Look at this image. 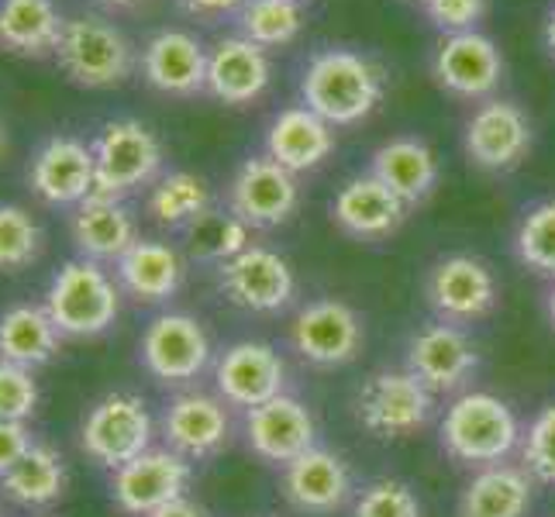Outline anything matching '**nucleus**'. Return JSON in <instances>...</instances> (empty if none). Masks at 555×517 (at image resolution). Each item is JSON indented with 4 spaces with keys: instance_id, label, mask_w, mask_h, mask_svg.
Listing matches in <instances>:
<instances>
[{
    "instance_id": "1",
    "label": "nucleus",
    "mask_w": 555,
    "mask_h": 517,
    "mask_svg": "<svg viewBox=\"0 0 555 517\" xmlns=\"http://www.w3.org/2000/svg\"><path fill=\"white\" fill-rule=\"evenodd\" d=\"M304 107L332 128L370 118L383 98V73L373 60L352 49H324L308 63L300 80Z\"/></svg>"
},
{
    "instance_id": "2",
    "label": "nucleus",
    "mask_w": 555,
    "mask_h": 517,
    "mask_svg": "<svg viewBox=\"0 0 555 517\" xmlns=\"http://www.w3.org/2000/svg\"><path fill=\"white\" fill-rule=\"evenodd\" d=\"M442 445L469 466H496L521 445V425L501 397L469 390L442 417Z\"/></svg>"
},
{
    "instance_id": "3",
    "label": "nucleus",
    "mask_w": 555,
    "mask_h": 517,
    "mask_svg": "<svg viewBox=\"0 0 555 517\" xmlns=\"http://www.w3.org/2000/svg\"><path fill=\"white\" fill-rule=\"evenodd\" d=\"M46 311L66 338H93L107 332L121 311L118 283L101 270V262L73 259L52 276Z\"/></svg>"
},
{
    "instance_id": "4",
    "label": "nucleus",
    "mask_w": 555,
    "mask_h": 517,
    "mask_svg": "<svg viewBox=\"0 0 555 517\" xmlns=\"http://www.w3.org/2000/svg\"><path fill=\"white\" fill-rule=\"evenodd\" d=\"M93 159H98V190L93 194L121 201L131 190L152 183L163 169V142L156 131L135 118H118L101 128L93 139Z\"/></svg>"
},
{
    "instance_id": "5",
    "label": "nucleus",
    "mask_w": 555,
    "mask_h": 517,
    "mask_svg": "<svg viewBox=\"0 0 555 517\" xmlns=\"http://www.w3.org/2000/svg\"><path fill=\"white\" fill-rule=\"evenodd\" d=\"M55 60L73 83L101 90L125 80L135 66V52L128 38L101 17H73L60 35Z\"/></svg>"
},
{
    "instance_id": "6",
    "label": "nucleus",
    "mask_w": 555,
    "mask_h": 517,
    "mask_svg": "<svg viewBox=\"0 0 555 517\" xmlns=\"http://www.w3.org/2000/svg\"><path fill=\"white\" fill-rule=\"evenodd\" d=\"M152 414L139 393H107L83 417L80 445L83 452L107 469H121L131 458L152 449Z\"/></svg>"
},
{
    "instance_id": "7",
    "label": "nucleus",
    "mask_w": 555,
    "mask_h": 517,
    "mask_svg": "<svg viewBox=\"0 0 555 517\" xmlns=\"http://www.w3.org/2000/svg\"><path fill=\"white\" fill-rule=\"evenodd\" d=\"M435 393L411 370H379L356 397L362 428L376 438H408L428 425Z\"/></svg>"
},
{
    "instance_id": "8",
    "label": "nucleus",
    "mask_w": 555,
    "mask_h": 517,
    "mask_svg": "<svg viewBox=\"0 0 555 517\" xmlns=\"http://www.w3.org/2000/svg\"><path fill=\"white\" fill-rule=\"evenodd\" d=\"M224 297L242 311L276 314L294 300L297 276L280 253L266 245H248L245 253L218 266Z\"/></svg>"
},
{
    "instance_id": "9",
    "label": "nucleus",
    "mask_w": 555,
    "mask_h": 517,
    "mask_svg": "<svg viewBox=\"0 0 555 517\" xmlns=\"http://www.w3.org/2000/svg\"><path fill=\"white\" fill-rule=\"evenodd\" d=\"M194 480L190 458L173 449H149L139 458H131L121 469H114V504L131 517H149L152 510L166 507L177 496H186V487Z\"/></svg>"
},
{
    "instance_id": "10",
    "label": "nucleus",
    "mask_w": 555,
    "mask_h": 517,
    "mask_svg": "<svg viewBox=\"0 0 555 517\" xmlns=\"http://www.w3.org/2000/svg\"><path fill=\"white\" fill-rule=\"evenodd\" d=\"M300 204L297 172L283 169L270 156L245 159L228 190V210L248 228H276L294 215Z\"/></svg>"
},
{
    "instance_id": "11",
    "label": "nucleus",
    "mask_w": 555,
    "mask_h": 517,
    "mask_svg": "<svg viewBox=\"0 0 555 517\" xmlns=\"http://www.w3.org/2000/svg\"><path fill=\"white\" fill-rule=\"evenodd\" d=\"M291 341L300 359L314 362V366H346L362 352L366 332H362V318L346 300L324 297L300 308L291 324Z\"/></svg>"
},
{
    "instance_id": "12",
    "label": "nucleus",
    "mask_w": 555,
    "mask_h": 517,
    "mask_svg": "<svg viewBox=\"0 0 555 517\" xmlns=\"http://www.w3.org/2000/svg\"><path fill=\"white\" fill-rule=\"evenodd\" d=\"M145 370L163 383L197 379L210 362V338L204 324L190 314H159L149 321L142 335Z\"/></svg>"
},
{
    "instance_id": "13",
    "label": "nucleus",
    "mask_w": 555,
    "mask_h": 517,
    "mask_svg": "<svg viewBox=\"0 0 555 517\" xmlns=\"http://www.w3.org/2000/svg\"><path fill=\"white\" fill-rule=\"evenodd\" d=\"M431 73L438 87H446L455 98L480 101L501 87L504 80V55L483 31H459L446 35L435 49Z\"/></svg>"
},
{
    "instance_id": "14",
    "label": "nucleus",
    "mask_w": 555,
    "mask_h": 517,
    "mask_svg": "<svg viewBox=\"0 0 555 517\" xmlns=\"http://www.w3.org/2000/svg\"><path fill=\"white\" fill-rule=\"evenodd\" d=\"M428 303L449 324L480 321L496 303V276L483 259L473 256H449L438 259L425 283Z\"/></svg>"
},
{
    "instance_id": "15",
    "label": "nucleus",
    "mask_w": 555,
    "mask_h": 517,
    "mask_svg": "<svg viewBox=\"0 0 555 517\" xmlns=\"http://www.w3.org/2000/svg\"><path fill=\"white\" fill-rule=\"evenodd\" d=\"M28 180L46 204H83L98 190V159H93V148L87 142L73 135H52L35 152Z\"/></svg>"
},
{
    "instance_id": "16",
    "label": "nucleus",
    "mask_w": 555,
    "mask_h": 517,
    "mask_svg": "<svg viewBox=\"0 0 555 517\" xmlns=\"http://www.w3.org/2000/svg\"><path fill=\"white\" fill-rule=\"evenodd\" d=\"M245 438H248V449L259 458L286 466V463H294L297 455L314 449L318 425L304 400L280 393L273 400H266V404L245 411Z\"/></svg>"
},
{
    "instance_id": "17",
    "label": "nucleus",
    "mask_w": 555,
    "mask_h": 517,
    "mask_svg": "<svg viewBox=\"0 0 555 517\" xmlns=\"http://www.w3.org/2000/svg\"><path fill=\"white\" fill-rule=\"evenodd\" d=\"M283 496L300 514H335L352 496V469L338 452L314 445L283 466Z\"/></svg>"
},
{
    "instance_id": "18",
    "label": "nucleus",
    "mask_w": 555,
    "mask_h": 517,
    "mask_svg": "<svg viewBox=\"0 0 555 517\" xmlns=\"http://www.w3.org/2000/svg\"><path fill=\"white\" fill-rule=\"evenodd\" d=\"M215 383L224 404L253 411L266 400H273L286 387V362L280 352L266 341H235L228 349L218 366H215Z\"/></svg>"
},
{
    "instance_id": "19",
    "label": "nucleus",
    "mask_w": 555,
    "mask_h": 517,
    "mask_svg": "<svg viewBox=\"0 0 555 517\" xmlns=\"http://www.w3.org/2000/svg\"><path fill=\"white\" fill-rule=\"evenodd\" d=\"M408 370L431 393H452L466 387L473 373L480 370V356L455 324H428L408 345Z\"/></svg>"
},
{
    "instance_id": "20",
    "label": "nucleus",
    "mask_w": 555,
    "mask_h": 517,
    "mask_svg": "<svg viewBox=\"0 0 555 517\" xmlns=\"http://www.w3.org/2000/svg\"><path fill=\"white\" fill-rule=\"evenodd\" d=\"M166 449L180 452L183 458H210L218 455L232 438V414L221 397L190 390L169 400L163 414Z\"/></svg>"
},
{
    "instance_id": "21",
    "label": "nucleus",
    "mask_w": 555,
    "mask_h": 517,
    "mask_svg": "<svg viewBox=\"0 0 555 517\" xmlns=\"http://www.w3.org/2000/svg\"><path fill=\"white\" fill-rule=\"evenodd\" d=\"M531 148L528 114L511 101H487L466 121V152L480 169H511Z\"/></svg>"
},
{
    "instance_id": "22",
    "label": "nucleus",
    "mask_w": 555,
    "mask_h": 517,
    "mask_svg": "<svg viewBox=\"0 0 555 517\" xmlns=\"http://www.w3.org/2000/svg\"><path fill=\"white\" fill-rule=\"evenodd\" d=\"M142 76L149 87H156L173 98L207 90V49L190 31L166 28L149 38L142 52Z\"/></svg>"
},
{
    "instance_id": "23",
    "label": "nucleus",
    "mask_w": 555,
    "mask_h": 517,
    "mask_svg": "<svg viewBox=\"0 0 555 517\" xmlns=\"http://www.w3.org/2000/svg\"><path fill=\"white\" fill-rule=\"evenodd\" d=\"M270 55L262 46L248 42L245 35L221 38L207 52V90L224 104H253L259 93L270 87Z\"/></svg>"
},
{
    "instance_id": "24",
    "label": "nucleus",
    "mask_w": 555,
    "mask_h": 517,
    "mask_svg": "<svg viewBox=\"0 0 555 517\" xmlns=\"http://www.w3.org/2000/svg\"><path fill=\"white\" fill-rule=\"evenodd\" d=\"M408 204L373 172L352 177L332 201V218L352 238H387L404 221Z\"/></svg>"
},
{
    "instance_id": "25",
    "label": "nucleus",
    "mask_w": 555,
    "mask_h": 517,
    "mask_svg": "<svg viewBox=\"0 0 555 517\" xmlns=\"http://www.w3.org/2000/svg\"><path fill=\"white\" fill-rule=\"evenodd\" d=\"M73 242H76V248H80V259L118 262L128 248L139 242L135 215H131L121 201L93 194L83 204H76Z\"/></svg>"
},
{
    "instance_id": "26",
    "label": "nucleus",
    "mask_w": 555,
    "mask_h": 517,
    "mask_svg": "<svg viewBox=\"0 0 555 517\" xmlns=\"http://www.w3.org/2000/svg\"><path fill=\"white\" fill-rule=\"evenodd\" d=\"M332 148H335L332 125L304 104L280 111L270 121V131H266V156L276 159L291 172L318 169L332 156Z\"/></svg>"
},
{
    "instance_id": "27",
    "label": "nucleus",
    "mask_w": 555,
    "mask_h": 517,
    "mask_svg": "<svg viewBox=\"0 0 555 517\" xmlns=\"http://www.w3.org/2000/svg\"><path fill=\"white\" fill-rule=\"evenodd\" d=\"M118 286L142 303L169 300L183 283V259L173 245L156 238H139L118 259Z\"/></svg>"
},
{
    "instance_id": "28",
    "label": "nucleus",
    "mask_w": 555,
    "mask_h": 517,
    "mask_svg": "<svg viewBox=\"0 0 555 517\" xmlns=\"http://www.w3.org/2000/svg\"><path fill=\"white\" fill-rule=\"evenodd\" d=\"M63 28L66 17L55 0H0V49L11 55H55Z\"/></svg>"
},
{
    "instance_id": "29",
    "label": "nucleus",
    "mask_w": 555,
    "mask_h": 517,
    "mask_svg": "<svg viewBox=\"0 0 555 517\" xmlns=\"http://www.w3.org/2000/svg\"><path fill=\"white\" fill-rule=\"evenodd\" d=\"M534 480L507 463L483 466L459 496V517H528Z\"/></svg>"
},
{
    "instance_id": "30",
    "label": "nucleus",
    "mask_w": 555,
    "mask_h": 517,
    "mask_svg": "<svg viewBox=\"0 0 555 517\" xmlns=\"http://www.w3.org/2000/svg\"><path fill=\"white\" fill-rule=\"evenodd\" d=\"M373 177L387 183L393 194L411 204L425 201L438 183V156L421 139H393L376 148Z\"/></svg>"
},
{
    "instance_id": "31",
    "label": "nucleus",
    "mask_w": 555,
    "mask_h": 517,
    "mask_svg": "<svg viewBox=\"0 0 555 517\" xmlns=\"http://www.w3.org/2000/svg\"><path fill=\"white\" fill-rule=\"evenodd\" d=\"M60 328L49 318L46 303H14L4 314H0V359L14 362V366L35 370L49 362L60 352Z\"/></svg>"
},
{
    "instance_id": "32",
    "label": "nucleus",
    "mask_w": 555,
    "mask_h": 517,
    "mask_svg": "<svg viewBox=\"0 0 555 517\" xmlns=\"http://www.w3.org/2000/svg\"><path fill=\"white\" fill-rule=\"evenodd\" d=\"M4 496L22 507H49L55 504L69 487V469L60 449H52L46 442H35L25 458L17 463L4 480Z\"/></svg>"
},
{
    "instance_id": "33",
    "label": "nucleus",
    "mask_w": 555,
    "mask_h": 517,
    "mask_svg": "<svg viewBox=\"0 0 555 517\" xmlns=\"http://www.w3.org/2000/svg\"><path fill=\"white\" fill-rule=\"evenodd\" d=\"M183 238L190 259L221 266L248 248V224L238 215H232V210L207 207L194 224L183 228Z\"/></svg>"
},
{
    "instance_id": "34",
    "label": "nucleus",
    "mask_w": 555,
    "mask_h": 517,
    "mask_svg": "<svg viewBox=\"0 0 555 517\" xmlns=\"http://www.w3.org/2000/svg\"><path fill=\"white\" fill-rule=\"evenodd\" d=\"M210 207V190L194 172H169L149 194V215L163 228H183L194 224Z\"/></svg>"
},
{
    "instance_id": "35",
    "label": "nucleus",
    "mask_w": 555,
    "mask_h": 517,
    "mask_svg": "<svg viewBox=\"0 0 555 517\" xmlns=\"http://www.w3.org/2000/svg\"><path fill=\"white\" fill-rule=\"evenodd\" d=\"M300 4L294 0H245L238 11V28L248 42L276 49L300 35Z\"/></svg>"
},
{
    "instance_id": "36",
    "label": "nucleus",
    "mask_w": 555,
    "mask_h": 517,
    "mask_svg": "<svg viewBox=\"0 0 555 517\" xmlns=\"http://www.w3.org/2000/svg\"><path fill=\"white\" fill-rule=\"evenodd\" d=\"M514 245H518V256L528 270L555 276V201H542L528 210Z\"/></svg>"
},
{
    "instance_id": "37",
    "label": "nucleus",
    "mask_w": 555,
    "mask_h": 517,
    "mask_svg": "<svg viewBox=\"0 0 555 517\" xmlns=\"http://www.w3.org/2000/svg\"><path fill=\"white\" fill-rule=\"evenodd\" d=\"M42 232L35 218L17 204H0V270L17 273L38 259Z\"/></svg>"
},
{
    "instance_id": "38",
    "label": "nucleus",
    "mask_w": 555,
    "mask_h": 517,
    "mask_svg": "<svg viewBox=\"0 0 555 517\" xmlns=\"http://www.w3.org/2000/svg\"><path fill=\"white\" fill-rule=\"evenodd\" d=\"M521 458L531 480L555 487V404L531 417L528 431L521 435Z\"/></svg>"
},
{
    "instance_id": "39",
    "label": "nucleus",
    "mask_w": 555,
    "mask_h": 517,
    "mask_svg": "<svg viewBox=\"0 0 555 517\" xmlns=\"http://www.w3.org/2000/svg\"><path fill=\"white\" fill-rule=\"evenodd\" d=\"M352 517H421V501L404 480L383 476L359 493Z\"/></svg>"
},
{
    "instance_id": "40",
    "label": "nucleus",
    "mask_w": 555,
    "mask_h": 517,
    "mask_svg": "<svg viewBox=\"0 0 555 517\" xmlns=\"http://www.w3.org/2000/svg\"><path fill=\"white\" fill-rule=\"evenodd\" d=\"M38 408V383L31 370L0 359V421H28Z\"/></svg>"
},
{
    "instance_id": "41",
    "label": "nucleus",
    "mask_w": 555,
    "mask_h": 517,
    "mask_svg": "<svg viewBox=\"0 0 555 517\" xmlns=\"http://www.w3.org/2000/svg\"><path fill=\"white\" fill-rule=\"evenodd\" d=\"M425 11L446 35L476 31L480 17L487 14V0H425Z\"/></svg>"
},
{
    "instance_id": "42",
    "label": "nucleus",
    "mask_w": 555,
    "mask_h": 517,
    "mask_svg": "<svg viewBox=\"0 0 555 517\" xmlns=\"http://www.w3.org/2000/svg\"><path fill=\"white\" fill-rule=\"evenodd\" d=\"M31 445L35 442H31L25 421H0V480L22 463Z\"/></svg>"
},
{
    "instance_id": "43",
    "label": "nucleus",
    "mask_w": 555,
    "mask_h": 517,
    "mask_svg": "<svg viewBox=\"0 0 555 517\" xmlns=\"http://www.w3.org/2000/svg\"><path fill=\"white\" fill-rule=\"evenodd\" d=\"M180 4H183L190 14L218 17V14H228V11H242L245 0H180Z\"/></svg>"
},
{
    "instance_id": "44",
    "label": "nucleus",
    "mask_w": 555,
    "mask_h": 517,
    "mask_svg": "<svg viewBox=\"0 0 555 517\" xmlns=\"http://www.w3.org/2000/svg\"><path fill=\"white\" fill-rule=\"evenodd\" d=\"M149 517H207L201 504H194L190 496H177V501H169L166 507L152 510Z\"/></svg>"
},
{
    "instance_id": "45",
    "label": "nucleus",
    "mask_w": 555,
    "mask_h": 517,
    "mask_svg": "<svg viewBox=\"0 0 555 517\" xmlns=\"http://www.w3.org/2000/svg\"><path fill=\"white\" fill-rule=\"evenodd\" d=\"M545 46H548L552 60H555V8L548 11V22H545Z\"/></svg>"
},
{
    "instance_id": "46",
    "label": "nucleus",
    "mask_w": 555,
    "mask_h": 517,
    "mask_svg": "<svg viewBox=\"0 0 555 517\" xmlns=\"http://www.w3.org/2000/svg\"><path fill=\"white\" fill-rule=\"evenodd\" d=\"M548 318L555 324V283H552V290H548Z\"/></svg>"
},
{
    "instance_id": "47",
    "label": "nucleus",
    "mask_w": 555,
    "mask_h": 517,
    "mask_svg": "<svg viewBox=\"0 0 555 517\" xmlns=\"http://www.w3.org/2000/svg\"><path fill=\"white\" fill-rule=\"evenodd\" d=\"M101 4H111V8H128V4H135V0H101Z\"/></svg>"
},
{
    "instance_id": "48",
    "label": "nucleus",
    "mask_w": 555,
    "mask_h": 517,
    "mask_svg": "<svg viewBox=\"0 0 555 517\" xmlns=\"http://www.w3.org/2000/svg\"><path fill=\"white\" fill-rule=\"evenodd\" d=\"M0 142H4V131H0Z\"/></svg>"
},
{
    "instance_id": "49",
    "label": "nucleus",
    "mask_w": 555,
    "mask_h": 517,
    "mask_svg": "<svg viewBox=\"0 0 555 517\" xmlns=\"http://www.w3.org/2000/svg\"><path fill=\"white\" fill-rule=\"evenodd\" d=\"M294 4H304V0H294Z\"/></svg>"
},
{
    "instance_id": "50",
    "label": "nucleus",
    "mask_w": 555,
    "mask_h": 517,
    "mask_svg": "<svg viewBox=\"0 0 555 517\" xmlns=\"http://www.w3.org/2000/svg\"><path fill=\"white\" fill-rule=\"evenodd\" d=\"M0 517H4V514H0Z\"/></svg>"
}]
</instances>
